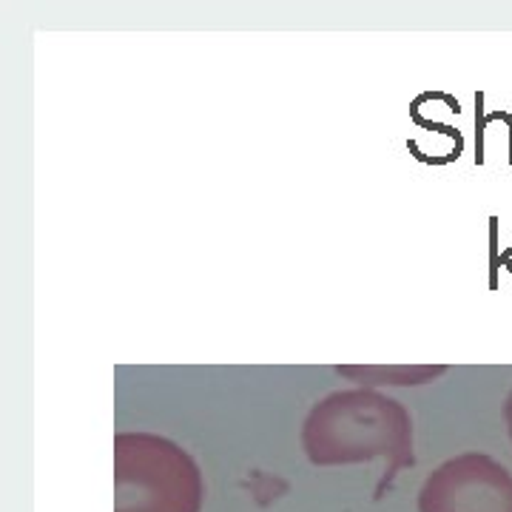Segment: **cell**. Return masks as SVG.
I'll use <instances>...</instances> for the list:
<instances>
[{
	"mask_svg": "<svg viewBox=\"0 0 512 512\" xmlns=\"http://www.w3.org/2000/svg\"><path fill=\"white\" fill-rule=\"evenodd\" d=\"M302 450L316 467L362 464L382 458L384 476L376 498L404 467H413V419L407 407L379 390H336L316 402L302 424Z\"/></svg>",
	"mask_w": 512,
	"mask_h": 512,
	"instance_id": "cell-1",
	"label": "cell"
},
{
	"mask_svg": "<svg viewBox=\"0 0 512 512\" xmlns=\"http://www.w3.org/2000/svg\"><path fill=\"white\" fill-rule=\"evenodd\" d=\"M205 484L180 444L154 433L114 439V512H200Z\"/></svg>",
	"mask_w": 512,
	"mask_h": 512,
	"instance_id": "cell-2",
	"label": "cell"
},
{
	"mask_svg": "<svg viewBox=\"0 0 512 512\" xmlns=\"http://www.w3.org/2000/svg\"><path fill=\"white\" fill-rule=\"evenodd\" d=\"M336 373L359 384H427L447 373L441 365H402V367H336Z\"/></svg>",
	"mask_w": 512,
	"mask_h": 512,
	"instance_id": "cell-4",
	"label": "cell"
},
{
	"mask_svg": "<svg viewBox=\"0 0 512 512\" xmlns=\"http://www.w3.org/2000/svg\"><path fill=\"white\" fill-rule=\"evenodd\" d=\"M419 512H512V476L484 453L444 461L419 493Z\"/></svg>",
	"mask_w": 512,
	"mask_h": 512,
	"instance_id": "cell-3",
	"label": "cell"
},
{
	"mask_svg": "<svg viewBox=\"0 0 512 512\" xmlns=\"http://www.w3.org/2000/svg\"><path fill=\"white\" fill-rule=\"evenodd\" d=\"M504 421H507V430H510V439H512V390H510V396H507V402H504Z\"/></svg>",
	"mask_w": 512,
	"mask_h": 512,
	"instance_id": "cell-5",
	"label": "cell"
}]
</instances>
